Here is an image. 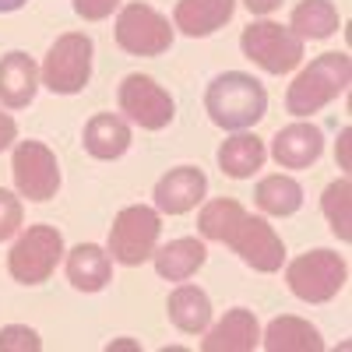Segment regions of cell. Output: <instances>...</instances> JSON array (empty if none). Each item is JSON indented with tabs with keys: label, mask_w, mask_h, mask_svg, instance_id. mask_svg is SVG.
I'll return each mask as SVG.
<instances>
[{
	"label": "cell",
	"mask_w": 352,
	"mask_h": 352,
	"mask_svg": "<svg viewBox=\"0 0 352 352\" xmlns=\"http://www.w3.org/2000/svg\"><path fill=\"white\" fill-rule=\"evenodd\" d=\"M232 254H240L243 264H250L254 272H264L272 275L282 268L285 261V243L278 232L264 222V219H254V215H243L236 226L229 229V236L222 240Z\"/></svg>",
	"instance_id": "11"
},
{
	"label": "cell",
	"mask_w": 352,
	"mask_h": 352,
	"mask_svg": "<svg viewBox=\"0 0 352 352\" xmlns=\"http://www.w3.org/2000/svg\"><path fill=\"white\" fill-rule=\"evenodd\" d=\"M268 352H324V338L320 331L303 317H275L268 331L261 335Z\"/></svg>",
	"instance_id": "21"
},
{
	"label": "cell",
	"mask_w": 352,
	"mask_h": 352,
	"mask_svg": "<svg viewBox=\"0 0 352 352\" xmlns=\"http://www.w3.org/2000/svg\"><path fill=\"white\" fill-rule=\"evenodd\" d=\"M14 138H18V124H14V116L0 113V152H4V148H11V144H14Z\"/></svg>",
	"instance_id": "30"
},
{
	"label": "cell",
	"mask_w": 352,
	"mask_h": 352,
	"mask_svg": "<svg viewBox=\"0 0 352 352\" xmlns=\"http://www.w3.org/2000/svg\"><path fill=\"white\" fill-rule=\"evenodd\" d=\"M232 11H236V0H180L173 11V25L190 39H204L219 32Z\"/></svg>",
	"instance_id": "16"
},
{
	"label": "cell",
	"mask_w": 352,
	"mask_h": 352,
	"mask_svg": "<svg viewBox=\"0 0 352 352\" xmlns=\"http://www.w3.org/2000/svg\"><path fill=\"white\" fill-rule=\"evenodd\" d=\"M81 144L92 159H102V162L120 159L131 148V127H127L124 116H116V113H96L92 120L85 124Z\"/></svg>",
	"instance_id": "17"
},
{
	"label": "cell",
	"mask_w": 352,
	"mask_h": 352,
	"mask_svg": "<svg viewBox=\"0 0 352 352\" xmlns=\"http://www.w3.org/2000/svg\"><path fill=\"white\" fill-rule=\"evenodd\" d=\"M208 194V176L197 166H176L155 184V212L162 215H187Z\"/></svg>",
	"instance_id": "12"
},
{
	"label": "cell",
	"mask_w": 352,
	"mask_h": 352,
	"mask_svg": "<svg viewBox=\"0 0 352 352\" xmlns=\"http://www.w3.org/2000/svg\"><path fill=\"white\" fill-rule=\"evenodd\" d=\"M116 46L131 56H162L173 46V25L148 4H127L116 14Z\"/></svg>",
	"instance_id": "9"
},
{
	"label": "cell",
	"mask_w": 352,
	"mask_h": 352,
	"mask_svg": "<svg viewBox=\"0 0 352 352\" xmlns=\"http://www.w3.org/2000/svg\"><path fill=\"white\" fill-rule=\"evenodd\" d=\"M204 113L222 131H247L268 113V92L254 74L226 71L212 78L208 92H204Z\"/></svg>",
	"instance_id": "1"
},
{
	"label": "cell",
	"mask_w": 352,
	"mask_h": 352,
	"mask_svg": "<svg viewBox=\"0 0 352 352\" xmlns=\"http://www.w3.org/2000/svg\"><path fill=\"white\" fill-rule=\"evenodd\" d=\"M11 173L18 194L36 204L56 197V190H60V162L43 141H21L11 155Z\"/></svg>",
	"instance_id": "10"
},
{
	"label": "cell",
	"mask_w": 352,
	"mask_h": 352,
	"mask_svg": "<svg viewBox=\"0 0 352 352\" xmlns=\"http://www.w3.org/2000/svg\"><path fill=\"white\" fill-rule=\"evenodd\" d=\"M254 197H257V208H261V212L285 219V215H296V212H300L303 187L292 180V176L275 173V176H264V180L257 184V194H254Z\"/></svg>",
	"instance_id": "24"
},
{
	"label": "cell",
	"mask_w": 352,
	"mask_h": 352,
	"mask_svg": "<svg viewBox=\"0 0 352 352\" xmlns=\"http://www.w3.org/2000/svg\"><path fill=\"white\" fill-rule=\"evenodd\" d=\"M25 4H28V0H0V14H11V11H18Z\"/></svg>",
	"instance_id": "33"
},
{
	"label": "cell",
	"mask_w": 352,
	"mask_h": 352,
	"mask_svg": "<svg viewBox=\"0 0 352 352\" xmlns=\"http://www.w3.org/2000/svg\"><path fill=\"white\" fill-rule=\"evenodd\" d=\"M320 152H324V134L317 124L296 120L272 138V159L282 169H307L320 159Z\"/></svg>",
	"instance_id": "13"
},
{
	"label": "cell",
	"mask_w": 352,
	"mask_h": 352,
	"mask_svg": "<svg viewBox=\"0 0 352 352\" xmlns=\"http://www.w3.org/2000/svg\"><path fill=\"white\" fill-rule=\"evenodd\" d=\"M159 232H162L159 212L148 208V204H131V208H124L109 226V257L116 264L138 268V264H144L155 254Z\"/></svg>",
	"instance_id": "5"
},
{
	"label": "cell",
	"mask_w": 352,
	"mask_h": 352,
	"mask_svg": "<svg viewBox=\"0 0 352 352\" xmlns=\"http://www.w3.org/2000/svg\"><path fill=\"white\" fill-rule=\"evenodd\" d=\"M278 4H282V0H243V8H247L250 14H272Z\"/></svg>",
	"instance_id": "31"
},
{
	"label": "cell",
	"mask_w": 352,
	"mask_h": 352,
	"mask_svg": "<svg viewBox=\"0 0 352 352\" xmlns=\"http://www.w3.org/2000/svg\"><path fill=\"white\" fill-rule=\"evenodd\" d=\"M240 50H243L247 60H254L268 74H289L303 60V39L292 32V28L275 25V21L247 25L243 36H240Z\"/></svg>",
	"instance_id": "7"
},
{
	"label": "cell",
	"mask_w": 352,
	"mask_h": 352,
	"mask_svg": "<svg viewBox=\"0 0 352 352\" xmlns=\"http://www.w3.org/2000/svg\"><path fill=\"white\" fill-rule=\"evenodd\" d=\"M120 0H74V14L85 18V21H102L116 11Z\"/></svg>",
	"instance_id": "29"
},
{
	"label": "cell",
	"mask_w": 352,
	"mask_h": 352,
	"mask_svg": "<svg viewBox=\"0 0 352 352\" xmlns=\"http://www.w3.org/2000/svg\"><path fill=\"white\" fill-rule=\"evenodd\" d=\"M155 261V272L166 282H187L190 275H197L208 261V250L197 236H180V240H169L166 247H155L152 254Z\"/></svg>",
	"instance_id": "19"
},
{
	"label": "cell",
	"mask_w": 352,
	"mask_h": 352,
	"mask_svg": "<svg viewBox=\"0 0 352 352\" xmlns=\"http://www.w3.org/2000/svg\"><path fill=\"white\" fill-rule=\"evenodd\" d=\"M67 278L81 292L106 289L109 278H113V257H109V250H102L96 243H78L67 254Z\"/></svg>",
	"instance_id": "20"
},
{
	"label": "cell",
	"mask_w": 352,
	"mask_h": 352,
	"mask_svg": "<svg viewBox=\"0 0 352 352\" xmlns=\"http://www.w3.org/2000/svg\"><path fill=\"white\" fill-rule=\"evenodd\" d=\"M92 53L96 46L85 32H64L50 46L43 60V71H39L43 85L53 96H78L88 85V78H92Z\"/></svg>",
	"instance_id": "4"
},
{
	"label": "cell",
	"mask_w": 352,
	"mask_h": 352,
	"mask_svg": "<svg viewBox=\"0 0 352 352\" xmlns=\"http://www.w3.org/2000/svg\"><path fill=\"white\" fill-rule=\"evenodd\" d=\"M243 215H247V212H243V204H240V201H232V197H215V201H208V204L201 208V215H197V229H201V236H204V240L222 243V240L229 236V229L236 226Z\"/></svg>",
	"instance_id": "26"
},
{
	"label": "cell",
	"mask_w": 352,
	"mask_h": 352,
	"mask_svg": "<svg viewBox=\"0 0 352 352\" xmlns=\"http://www.w3.org/2000/svg\"><path fill=\"white\" fill-rule=\"evenodd\" d=\"M345 278H349L345 257L328 250V247L307 250L296 261H289V268H285L289 292L296 300H303V303H328V300H335L342 292V285H345Z\"/></svg>",
	"instance_id": "3"
},
{
	"label": "cell",
	"mask_w": 352,
	"mask_h": 352,
	"mask_svg": "<svg viewBox=\"0 0 352 352\" xmlns=\"http://www.w3.org/2000/svg\"><path fill=\"white\" fill-rule=\"evenodd\" d=\"M349 138H352V131L345 127V131H342V138H338V155H342V169H349Z\"/></svg>",
	"instance_id": "32"
},
{
	"label": "cell",
	"mask_w": 352,
	"mask_h": 352,
	"mask_svg": "<svg viewBox=\"0 0 352 352\" xmlns=\"http://www.w3.org/2000/svg\"><path fill=\"white\" fill-rule=\"evenodd\" d=\"M39 92V67L28 53L11 50L0 56V102L8 109H25Z\"/></svg>",
	"instance_id": "14"
},
{
	"label": "cell",
	"mask_w": 352,
	"mask_h": 352,
	"mask_svg": "<svg viewBox=\"0 0 352 352\" xmlns=\"http://www.w3.org/2000/svg\"><path fill=\"white\" fill-rule=\"evenodd\" d=\"M257 345H261V324L254 310L247 307H232L201 342L204 352H254Z\"/></svg>",
	"instance_id": "15"
},
{
	"label": "cell",
	"mask_w": 352,
	"mask_h": 352,
	"mask_svg": "<svg viewBox=\"0 0 352 352\" xmlns=\"http://www.w3.org/2000/svg\"><path fill=\"white\" fill-rule=\"evenodd\" d=\"M43 349V338L25 328V324H8L0 328V352H39Z\"/></svg>",
	"instance_id": "27"
},
{
	"label": "cell",
	"mask_w": 352,
	"mask_h": 352,
	"mask_svg": "<svg viewBox=\"0 0 352 352\" xmlns=\"http://www.w3.org/2000/svg\"><path fill=\"white\" fill-rule=\"evenodd\" d=\"M289 28L300 39H328L338 32V8L331 0H303L292 8Z\"/></svg>",
	"instance_id": "23"
},
{
	"label": "cell",
	"mask_w": 352,
	"mask_h": 352,
	"mask_svg": "<svg viewBox=\"0 0 352 352\" xmlns=\"http://www.w3.org/2000/svg\"><path fill=\"white\" fill-rule=\"evenodd\" d=\"M352 81V60L349 53H320L296 74V81L285 92V109L292 116L307 120L310 113H320L328 102H335Z\"/></svg>",
	"instance_id": "2"
},
{
	"label": "cell",
	"mask_w": 352,
	"mask_h": 352,
	"mask_svg": "<svg viewBox=\"0 0 352 352\" xmlns=\"http://www.w3.org/2000/svg\"><path fill=\"white\" fill-rule=\"evenodd\" d=\"M64 257V236L53 226H28L8 254V272L21 285L46 282Z\"/></svg>",
	"instance_id": "6"
},
{
	"label": "cell",
	"mask_w": 352,
	"mask_h": 352,
	"mask_svg": "<svg viewBox=\"0 0 352 352\" xmlns=\"http://www.w3.org/2000/svg\"><path fill=\"white\" fill-rule=\"evenodd\" d=\"M264 159H268V152H264V141L257 134H236V138H226L222 148H219V169L226 176H232V180H247V176H254Z\"/></svg>",
	"instance_id": "22"
},
{
	"label": "cell",
	"mask_w": 352,
	"mask_h": 352,
	"mask_svg": "<svg viewBox=\"0 0 352 352\" xmlns=\"http://www.w3.org/2000/svg\"><path fill=\"white\" fill-rule=\"evenodd\" d=\"M21 229V201L0 187V240H11Z\"/></svg>",
	"instance_id": "28"
},
{
	"label": "cell",
	"mask_w": 352,
	"mask_h": 352,
	"mask_svg": "<svg viewBox=\"0 0 352 352\" xmlns=\"http://www.w3.org/2000/svg\"><path fill=\"white\" fill-rule=\"evenodd\" d=\"M320 212H324V219L331 222V232L349 243L352 240V184L345 180H335L324 187V197H320Z\"/></svg>",
	"instance_id": "25"
},
{
	"label": "cell",
	"mask_w": 352,
	"mask_h": 352,
	"mask_svg": "<svg viewBox=\"0 0 352 352\" xmlns=\"http://www.w3.org/2000/svg\"><path fill=\"white\" fill-rule=\"evenodd\" d=\"M166 314H169V324L184 335H204L212 324V300L208 292L197 289V285H180L169 292L166 300Z\"/></svg>",
	"instance_id": "18"
},
{
	"label": "cell",
	"mask_w": 352,
	"mask_h": 352,
	"mask_svg": "<svg viewBox=\"0 0 352 352\" xmlns=\"http://www.w3.org/2000/svg\"><path fill=\"white\" fill-rule=\"evenodd\" d=\"M116 102H120V113H127V120H134L141 131H162L176 116L173 96L148 74H127L116 88Z\"/></svg>",
	"instance_id": "8"
}]
</instances>
